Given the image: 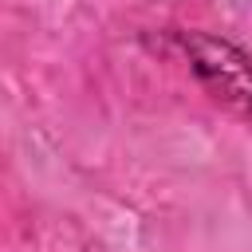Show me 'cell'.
<instances>
[{"label":"cell","instance_id":"1","mask_svg":"<svg viewBox=\"0 0 252 252\" xmlns=\"http://www.w3.org/2000/svg\"><path fill=\"white\" fill-rule=\"evenodd\" d=\"M181 47H185L197 79L205 83V91L252 126V59L240 47H232L217 35H205V32H189L181 39Z\"/></svg>","mask_w":252,"mask_h":252}]
</instances>
